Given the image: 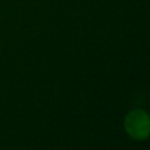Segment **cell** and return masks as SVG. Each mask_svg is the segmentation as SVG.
I'll return each instance as SVG.
<instances>
[{"label": "cell", "mask_w": 150, "mask_h": 150, "mask_svg": "<svg viewBox=\"0 0 150 150\" xmlns=\"http://www.w3.org/2000/svg\"><path fill=\"white\" fill-rule=\"evenodd\" d=\"M125 128L128 133L136 140H144L149 134V117L141 109L130 112L125 120Z\"/></svg>", "instance_id": "obj_1"}]
</instances>
